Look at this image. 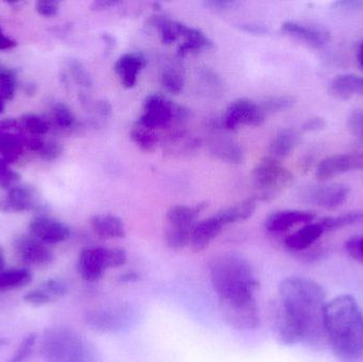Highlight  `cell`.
Segmentation results:
<instances>
[{
    "label": "cell",
    "mask_w": 363,
    "mask_h": 362,
    "mask_svg": "<svg viewBox=\"0 0 363 362\" xmlns=\"http://www.w3.org/2000/svg\"><path fill=\"white\" fill-rule=\"evenodd\" d=\"M240 28L247 33L257 34V35L267 34L269 32L268 28L262 25H255V23H245V25H241Z\"/></svg>",
    "instance_id": "obj_50"
},
{
    "label": "cell",
    "mask_w": 363,
    "mask_h": 362,
    "mask_svg": "<svg viewBox=\"0 0 363 362\" xmlns=\"http://www.w3.org/2000/svg\"><path fill=\"white\" fill-rule=\"evenodd\" d=\"M15 254L23 263L34 267H46L53 261V254L46 244L32 235H18L13 242Z\"/></svg>",
    "instance_id": "obj_14"
},
{
    "label": "cell",
    "mask_w": 363,
    "mask_h": 362,
    "mask_svg": "<svg viewBox=\"0 0 363 362\" xmlns=\"http://www.w3.org/2000/svg\"><path fill=\"white\" fill-rule=\"evenodd\" d=\"M36 338H38L36 337V334H30L27 337L23 338L16 352L6 362L25 361L29 357V355L31 354L32 350H33L34 346H35Z\"/></svg>",
    "instance_id": "obj_44"
},
{
    "label": "cell",
    "mask_w": 363,
    "mask_h": 362,
    "mask_svg": "<svg viewBox=\"0 0 363 362\" xmlns=\"http://www.w3.org/2000/svg\"><path fill=\"white\" fill-rule=\"evenodd\" d=\"M60 4L57 1H38L36 2V11L43 16H55L59 11Z\"/></svg>",
    "instance_id": "obj_48"
},
{
    "label": "cell",
    "mask_w": 363,
    "mask_h": 362,
    "mask_svg": "<svg viewBox=\"0 0 363 362\" xmlns=\"http://www.w3.org/2000/svg\"><path fill=\"white\" fill-rule=\"evenodd\" d=\"M254 185L257 193L256 200L269 201L274 199L281 191L291 186L294 174L281 165V162L267 157L256 166L253 174Z\"/></svg>",
    "instance_id": "obj_6"
},
{
    "label": "cell",
    "mask_w": 363,
    "mask_h": 362,
    "mask_svg": "<svg viewBox=\"0 0 363 362\" xmlns=\"http://www.w3.org/2000/svg\"><path fill=\"white\" fill-rule=\"evenodd\" d=\"M134 144L145 152H152L159 145L160 137L155 130L144 127L136 121L130 132Z\"/></svg>",
    "instance_id": "obj_33"
},
{
    "label": "cell",
    "mask_w": 363,
    "mask_h": 362,
    "mask_svg": "<svg viewBox=\"0 0 363 362\" xmlns=\"http://www.w3.org/2000/svg\"><path fill=\"white\" fill-rule=\"evenodd\" d=\"M23 301H25L26 303L30 304V305L36 306V307L46 305V304L50 303L51 302L49 298L38 288L28 293L27 295L23 297Z\"/></svg>",
    "instance_id": "obj_47"
},
{
    "label": "cell",
    "mask_w": 363,
    "mask_h": 362,
    "mask_svg": "<svg viewBox=\"0 0 363 362\" xmlns=\"http://www.w3.org/2000/svg\"><path fill=\"white\" fill-rule=\"evenodd\" d=\"M26 148L35 152L46 161H55L63 152V147L55 140H44L40 136L26 135Z\"/></svg>",
    "instance_id": "obj_29"
},
{
    "label": "cell",
    "mask_w": 363,
    "mask_h": 362,
    "mask_svg": "<svg viewBox=\"0 0 363 362\" xmlns=\"http://www.w3.org/2000/svg\"><path fill=\"white\" fill-rule=\"evenodd\" d=\"M26 135L19 119L0 120V155L2 159L10 164L18 159L26 148Z\"/></svg>",
    "instance_id": "obj_12"
},
{
    "label": "cell",
    "mask_w": 363,
    "mask_h": 362,
    "mask_svg": "<svg viewBox=\"0 0 363 362\" xmlns=\"http://www.w3.org/2000/svg\"><path fill=\"white\" fill-rule=\"evenodd\" d=\"M296 104V99L291 96H273L264 100L260 106L264 114L268 113L279 112V111L288 110Z\"/></svg>",
    "instance_id": "obj_41"
},
{
    "label": "cell",
    "mask_w": 363,
    "mask_h": 362,
    "mask_svg": "<svg viewBox=\"0 0 363 362\" xmlns=\"http://www.w3.org/2000/svg\"><path fill=\"white\" fill-rule=\"evenodd\" d=\"M16 89V76L10 68L0 64V93L4 99H13Z\"/></svg>",
    "instance_id": "obj_40"
},
{
    "label": "cell",
    "mask_w": 363,
    "mask_h": 362,
    "mask_svg": "<svg viewBox=\"0 0 363 362\" xmlns=\"http://www.w3.org/2000/svg\"><path fill=\"white\" fill-rule=\"evenodd\" d=\"M4 264H6V259H4V249L0 246V271L4 270Z\"/></svg>",
    "instance_id": "obj_57"
},
{
    "label": "cell",
    "mask_w": 363,
    "mask_h": 362,
    "mask_svg": "<svg viewBox=\"0 0 363 362\" xmlns=\"http://www.w3.org/2000/svg\"><path fill=\"white\" fill-rule=\"evenodd\" d=\"M40 291L49 298L51 302L57 301L67 293L68 287L65 282L57 278H51L38 287Z\"/></svg>",
    "instance_id": "obj_42"
},
{
    "label": "cell",
    "mask_w": 363,
    "mask_h": 362,
    "mask_svg": "<svg viewBox=\"0 0 363 362\" xmlns=\"http://www.w3.org/2000/svg\"><path fill=\"white\" fill-rule=\"evenodd\" d=\"M220 314L226 325L236 331H256L262 324L255 298L220 301Z\"/></svg>",
    "instance_id": "obj_9"
},
{
    "label": "cell",
    "mask_w": 363,
    "mask_h": 362,
    "mask_svg": "<svg viewBox=\"0 0 363 362\" xmlns=\"http://www.w3.org/2000/svg\"><path fill=\"white\" fill-rule=\"evenodd\" d=\"M153 25L159 30L162 43L165 45L172 44L182 38L186 27L185 23L164 16L155 17Z\"/></svg>",
    "instance_id": "obj_32"
},
{
    "label": "cell",
    "mask_w": 363,
    "mask_h": 362,
    "mask_svg": "<svg viewBox=\"0 0 363 362\" xmlns=\"http://www.w3.org/2000/svg\"><path fill=\"white\" fill-rule=\"evenodd\" d=\"M121 4L118 1H108V0H101V1H96L93 4L94 10H104V9L112 8Z\"/></svg>",
    "instance_id": "obj_55"
},
{
    "label": "cell",
    "mask_w": 363,
    "mask_h": 362,
    "mask_svg": "<svg viewBox=\"0 0 363 362\" xmlns=\"http://www.w3.org/2000/svg\"><path fill=\"white\" fill-rule=\"evenodd\" d=\"M266 114L260 104L249 98H239L226 108L223 116V125L228 130H235L240 125H262Z\"/></svg>",
    "instance_id": "obj_11"
},
{
    "label": "cell",
    "mask_w": 363,
    "mask_h": 362,
    "mask_svg": "<svg viewBox=\"0 0 363 362\" xmlns=\"http://www.w3.org/2000/svg\"><path fill=\"white\" fill-rule=\"evenodd\" d=\"M206 203L196 204L194 206L176 205L172 206L167 212L168 225L174 227H194L196 219L202 210L206 208Z\"/></svg>",
    "instance_id": "obj_28"
},
{
    "label": "cell",
    "mask_w": 363,
    "mask_h": 362,
    "mask_svg": "<svg viewBox=\"0 0 363 362\" xmlns=\"http://www.w3.org/2000/svg\"><path fill=\"white\" fill-rule=\"evenodd\" d=\"M146 64L147 59L143 53L130 52L121 55L115 63L114 69L123 86L125 89L135 86L138 74Z\"/></svg>",
    "instance_id": "obj_20"
},
{
    "label": "cell",
    "mask_w": 363,
    "mask_h": 362,
    "mask_svg": "<svg viewBox=\"0 0 363 362\" xmlns=\"http://www.w3.org/2000/svg\"><path fill=\"white\" fill-rule=\"evenodd\" d=\"M256 201L257 200L255 198H249L236 205L223 208L216 214V217L224 227L233 223L242 222L253 216L256 210Z\"/></svg>",
    "instance_id": "obj_27"
},
{
    "label": "cell",
    "mask_w": 363,
    "mask_h": 362,
    "mask_svg": "<svg viewBox=\"0 0 363 362\" xmlns=\"http://www.w3.org/2000/svg\"><path fill=\"white\" fill-rule=\"evenodd\" d=\"M94 232L104 239L123 238L127 234L125 223L114 215H96L91 218Z\"/></svg>",
    "instance_id": "obj_24"
},
{
    "label": "cell",
    "mask_w": 363,
    "mask_h": 362,
    "mask_svg": "<svg viewBox=\"0 0 363 362\" xmlns=\"http://www.w3.org/2000/svg\"><path fill=\"white\" fill-rule=\"evenodd\" d=\"M21 174L15 171L6 159L0 157V188L10 191L21 184Z\"/></svg>",
    "instance_id": "obj_39"
},
{
    "label": "cell",
    "mask_w": 363,
    "mask_h": 362,
    "mask_svg": "<svg viewBox=\"0 0 363 362\" xmlns=\"http://www.w3.org/2000/svg\"><path fill=\"white\" fill-rule=\"evenodd\" d=\"M40 208V193L29 185H17L0 199V212L25 213Z\"/></svg>",
    "instance_id": "obj_15"
},
{
    "label": "cell",
    "mask_w": 363,
    "mask_h": 362,
    "mask_svg": "<svg viewBox=\"0 0 363 362\" xmlns=\"http://www.w3.org/2000/svg\"><path fill=\"white\" fill-rule=\"evenodd\" d=\"M30 235L45 244H57L69 238L70 229L61 221L50 217H36L29 225Z\"/></svg>",
    "instance_id": "obj_17"
},
{
    "label": "cell",
    "mask_w": 363,
    "mask_h": 362,
    "mask_svg": "<svg viewBox=\"0 0 363 362\" xmlns=\"http://www.w3.org/2000/svg\"><path fill=\"white\" fill-rule=\"evenodd\" d=\"M68 68H69L70 74L72 76L74 82L84 89H89L93 85V80H91V74H89L84 66L77 61V60H72L68 63Z\"/></svg>",
    "instance_id": "obj_43"
},
{
    "label": "cell",
    "mask_w": 363,
    "mask_h": 362,
    "mask_svg": "<svg viewBox=\"0 0 363 362\" xmlns=\"http://www.w3.org/2000/svg\"><path fill=\"white\" fill-rule=\"evenodd\" d=\"M194 227L168 225L165 233V240L167 246L172 250H181V249L189 246L190 235H191Z\"/></svg>",
    "instance_id": "obj_36"
},
{
    "label": "cell",
    "mask_w": 363,
    "mask_h": 362,
    "mask_svg": "<svg viewBox=\"0 0 363 362\" xmlns=\"http://www.w3.org/2000/svg\"><path fill=\"white\" fill-rule=\"evenodd\" d=\"M6 344H8V340L6 338L0 337V349L4 348Z\"/></svg>",
    "instance_id": "obj_59"
},
{
    "label": "cell",
    "mask_w": 363,
    "mask_h": 362,
    "mask_svg": "<svg viewBox=\"0 0 363 362\" xmlns=\"http://www.w3.org/2000/svg\"><path fill=\"white\" fill-rule=\"evenodd\" d=\"M182 38L184 40L178 48L179 57H186L187 55L196 53L199 51L211 49L213 47V42L208 36L205 35L200 30L188 27L187 25H186Z\"/></svg>",
    "instance_id": "obj_26"
},
{
    "label": "cell",
    "mask_w": 363,
    "mask_h": 362,
    "mask_svg": "<svg viewBox=\"0 0 363 362\" xmlns=\"http://www.w3.org/2000/svg\"><path fill=\"white\" fill-rule=\"evenodd\" d=\"M271 323L274 337L281 346H292L302 344V336L298 327L279 300L271 307Z\"/></svg>",
    "instance_id": "obj_16"
},
{
    "label": "cell",
    "mask_w": 363,
    "mask_h": 362,
    "mask_svg": "<svg viewBox=\"0 0 363 362\" xmlns=\"http://www.w3.org/2000/svg\"><path fill=\"white\" fill-rule=\"evenodd\" d=\"M326 344L339 362H363V312L357 300L341 295L328 302Z\"/></svg>",
    "instance_id": "obj_2"
},
{
    "label": "cell",
    "mask_w": 363,
    "mask_h": 362,
    "mask_svg": "<svg viewBox=\"0 0 363 362\" xmlns=\"http://www.w3.org/2000/svg\"><path fill=\"white\" fill-rule=\"evenodd\" d=\"M96 114L99 115L102 118H106L112 113V106L108 101H98L95 106Z\"/></svg>",
    "instance_id": "obj_51"
},
{
    "label": "cell",
    "mask_w": 363,
    "mask_h": 362,
    "mask_svg": "<svg viewBox=\"0 0 363 362\" xmlns=\"http://www.w3.org/2000/svg\"><path fill=\"white\" fill-rule=\"evenodd\" d=\"M32 273L28 269H8L0 271V293L23 288L31 283Z\"/></svg>",
    "instance_id": "obj_31"
},
{
    "label": "cell",
    "mask_w": 363,
    "mask_h": 362,
    "mask_svg": "<svg viewBox=\"0 0 363 362\" xmlns=\"http://www.w3.org/2000/svg\"><path fill=\"white\" fill-rule=\"evenodd\" d=\"M279 301L298 327L302 344L317 350L323 348L326 344L324 314L328 304L323 287L311 278L289 276L279 285Z\"/></svg>",
    "instance_id": "obj_1"
},
{
    "label": "cell",
    "mask_w": 363,
    "mask_h": 362,
    "mask_svg": "<svg viewBox=\"0 0 363 362\" xmlns=\"http://www.w3.org/2000/svg\"><path fill=\"white\" fill-rule=\"evenodd\" d=\"M40 354L47 362H98L93 344L65 327H49L44 332Z\"/></svg>",
    "instance_id": "obj_4"
},
{
    "label": "cell",
    "mask_w": 363,
    "mask_h": 362,
    "mask_svg": "<svg viewBox=\"0 0 363 362\" xmlns=\"http://www.w3.org/2000/svg\"><path fill=\"white\" fill-rule=\"evenodd\" d=\"M52 120L61 129H72L76 125L77 119L72 111L66 104L57 102L52 108Z\"/></svg>",
    "instance_id": "obj_38"
},
{
    "label": "cell",
    "mask_w": 363,
    "mask_h": 362,
    "mask_svg": "<svg viewBox=\"0 0 363 362\" xmlns=\"http://www.w3.org/2000/svg\"><path fill=\"white\" fill-rule=\"evenodd\" d=\"M345 250L354 261L363 264V236H355L347 240Z\"/></svg>",
    "instance_id": "obj_45"
},
{
    "label": "cell",
    "mask_w": 363,
    "mask_h": 362,
    "mask_svg": "<svg viewBox=\"0 0 363 362\" xmlns=\"http://www.w3.org/2000/svg\"><path fill=\"white\" fill-rule=\"evenodd\" d=\"M363 213L351 212L347 214L339 215V216L326 217L322 219L319 222L323 227L324 231H336V230L343 229V227H350V225H357L362 222Z\"/></svg>",
    "instance_id": "obj_35"
},
{
    "label": "cell",
    "mask_w": 363,
    "mask_h": 362,
    "mask_svg": "<svg viewBox=\"0 0 363 362\" xmlns=\"http://www.w3.org/2000/svg\"><path fill=\"white\" fill-rule=\"evenodd\" d=\"M330 95L337 99L349 100L363 95V77L357 74H339L330 84Z\"/></svg>",
    "instance_id": "obj_23"
},
{
    "label": "cell",
    "mask_w": 363,
    "mask_h": 362,
    "mask_svg": "<svg viewBox=\"0 0 363 362\" xmlns=\"http://www.w3.org/2000/svg\"><path fill=\"white\" fill-rule=\"evenodd\" d=\"M128 255L121 248L95 247L82 250L79 255L78 272L86 282H96L101 278L104 271L121 267L127 263Z\"/></svg>",
    "instance_id": "obj_7"
},
{
    "label": "cell",
    "mask_w": 363,
    "mask_h": 362,
    "mask_svg": "<svg viewBox=\"0 0 363 362\" xmlns=\"http://www.w3.org/2000/svg\"><path fill=\"white\" fill-rule=\"evenodd\" d=\"M224 225L219 219L213 215V217L204 219L201 222L196 223L190 235L189 247L194 252H201L205 250L211 242L221 233Z\"/></svg>",
    "instance_id": "obj_21"
},
{
    "label": "cell",
    "mask_w": 363,
    "mask_h": 362,
    "mask_svg": "<svg viewBox=\"0 0 363 362\" xmlns=\"http://www.w3.org/2000/svg\"><path fill=\"white\" fill-rule=\"evenodd\" d=\"M362 170H363V153L330 155L318 164L315 178L318 181L324 182L347 172L362 171Z\"/></svg>",
    "instance_id": "obj_13"
},
{
    "label": "cell",
    "mask_w": 363,
    "mask_h": 362,
    "mask_svg": "<svg viewBox=\"0 0 363 362\" xmlns=\"http://www.w3.org/2000/svg\"><path fill=\"white\" fill-rule=\"evenodd\" d=\"M138 280H140V276H138L136 272L130 271L121 274V276H119L118 282L123 283V284H129V283H134Z\"/></svg>",
    "instance_id": "obj_54"
},
{
    "label": "cell",
    "mask_w": 363,
    "mask_h": 362,
    "mask_svg": "<svg viewBox=\"0 0 363 362\" xmlns=\"http://www.w3.org/2000/svg\"><path fill=\"white\" fill-rule=\"evenodd\" d=\"M187 112L179 104L170 101L167 98L157 94L148 96L143 106L142 116L138 123L149 129H165L174 121L183 120Z\"/></svg>",
    "instance_id": "obj_8"
},
{
    "label": "cell",
    "mask_w": 363,
    "mask_h": 362,
    "mask_svg": "<svg viewBox=\"0 0 363 362\" xmlns=\"http://www.w3.org/2000/svg\"><path fill=\"white\" fill-rule=\"evenodd\" d=\"M315 215L305 210H286L273 213L267 218L264 227L269 233L281 234L298 225H308L315 220Z\"/></svg>",
    "instance_id": "obj_18"
},
{
    "label": "cell",
    "mask_w": 363,
    "mask_h": 362,
    "mask_svg": "<svg viewBox=\"0 0 363 362\" xmlns=\"http://www.w3.org/2000/svg\"><path fill=\"white\" fill-rule=\"evenodd\" d=\"M211 152L222 161L241 164L245 161V153L237 142L230 140H216L211 144Z\"/></svg>",
    "instance_id": "obj_30"
},
{
    "label": "cell",
    "mask_w": 363,
    "mask_h": 362,
    "mask_svg": "<svg viewBox=\"0 0 363 362\" xmlns=\"http://www.w3.org/2000/svg\"><path fill=\"white\" fill-rule=\"evenodd\" d=\"M143 312L133 302H121L89 310L84 315L85 324L100 334H119L130 331L142 320Z\"/></svg>",
    "instance_id": "obj_5"
},
{
    "label": "cell",
    "mask_w": 363,
    "mask_h": 362,
    "mask_svg": "<svg viewBox=\"0 0 363 362\" xmlns=\"http://www.w3.org/2000/svg\"><path fill=\"white\" fill-rule=\"evenodd\" d=\"M351 188L341 183L306 187L301 193L303 201L325 210H336L349 199Z\"/></svg>",
    "instance_id": "obj_10"
},
{
    "label": "cell",
    "mask_w": 363,
    "mask_h": 362,
    "mask_svg": "<svg viewBox=\"0 0 363 362\" xmlns=\"http://www.w3.org/2000/svg\"><path fill=\"white\" fill-rule=\"evenodd\" d=\"M325 233L320 222H311L301 227L285 239L286 248L294 252H303L311 248Z\"/></svg>",
    "instance_id": "obj_22"
},
{
    "label": "cell",
    "mask_w": 363,
    "mask_h": 362,
    "mask_svg": "<svg viewBox=\"0 0 363 362\" xmlns=\"http://www.w3.org/2000/svg\"><path fill=\"white\" fill-rule=\"evenodd\" d=\"M328 127V123L325 119L322 117H313V118L308 119L305 121L302 125L303 132H317L322 131Z\"/></svg>",
    "instance_id": "obj_49"
},
{
    "label": "cell",
    "mask_w": 363,
    "mask_h": 362,
    "mask_svg": "<svg viewBox=\"0 0 363 362\" xmlns=\"http://www.w3.org/2000/svg\"><path fill=\"white\" fill-rule=\"evenodd\" d=\"M281 31L313 48H322L328 44L330 33L321 28L305 25L298 21H286L281 25Z\"/></svg>",
    "instance_id": "obj_19"
},
{
    "label": "cell",
    "mask_w": 363,
    "mask_h": 362,
    "mask_svg": "<svg viewBox=\"0 0 363 362\" xmlns=\"http://www.w3.org/2000/svg\"><path fill=\"white\" fill-rule=\"evenodd\" d=\"M301 142V134L296 130L285 129L279 132L271 142L269 157L281 161L292 154Z\"/></svg>",
    "instance_id": "obj_25"
},
{
    "label": "cell",
    "mask_w": 363,
    "mask_h": 362,
    "mask_svg": "<svg viewBox=\"0 0 363 362\" xmlns=\"http://www.w3.org/2000/svg\"><path fill=\"white\" fill-rule=\"evenodd\" d=\"M357 60L358 63H359V65L362 66L363 69V42L362 45H360L359 49H358Z\"/></svg>",
    "instance_id": "obj_56"
},
{
    "label": "cell",
    "mask_w": 363,
    "mask_h": 362,
    "mask_svg": "<svg viewBox=\"0 0 363 362\" xmlns=\"http://www.w3.org/2000/svg\"><path fill=\"white\" fill-rule=\"evenodd\" d=\"M6 100L4 99V96H2V94L0 93V114L4 112V108H6Z\"/></svg>",
    "instance_id": "obj_58"
},
{
    "label": "cell",
    "mask_w": 363,
    "mask_h": 362,
    "mask_svg": "<svg viewBox=\"0 0 363 362\" xmlns=\"http://www.w3.org/2000/svg\"><path fill=\"white\" fill-rule=\"evenodd\" d=\"M211 281L220 301L253 298L258 287L251 264L237 252L223 253L213 259Z\"/></svg>",
    "instance_id": "obj_3"
},
{
    "label": "cell",
    "mask_w": 363,
    "mask_h": 362,
    "mask_svg": "<svg viewBox=\"0 0 363 362\" xmlns=\"http://www.w3.org/2000/svg\"><path fill=\"white\" fill-rule=\"evenodd\" d=\"M19 121H21V128L28 135L42 137L43 135L48 133V121L38 115L26 114L19 118Z\"/></svg>",
    "instance_id": "obj_37"
},
{
    "label": "cell",
    "mask_w": 363,
    "mask_h": 362,
    "mask_svg": "<svg viewBox=\"0 0 363 362\" xmlns=\"http://www.w3.org/2000/svg\"><path fill=\"white\" fill-rule=\"evenodd\" d=\"M347 127L354 136L363 140V111L355 110L350 115Z\"/></svg>",
    "instance_id": "obj_46"
},
{
    "label": "cell",
    "mask_w": 363,
    "mask_h": 362,
    "mask_svg": "<svg viewBox=\"0 0 363 362\" xmlns=\"http://www.w3.org/2000/svg\"><path fill=\"white\" fill-rule=\"evenodd\" d=\"M17 43L14 40L6 35L4 30L0 28V50H9V49L16 47Z\"/></svg>",
    "instance_id": "obj_52"
},
{
    "label": "cell",
    "mask_w": 363,
    "mask_h": 362,
    "mask_svg": "<svg viewBox=\"0 0 363 362\" xmlns=\"http://www.w3.org/2000/svg\"><path fill=\"white\" fill-rule=\"evenodd\" d=\"M234 1H228V0H213V1H207L206 6L209 8L215 9V10H224V9L230 8V6H234Z\"/></svg>",
    "instance_id": "obj_53"
},
{
    "label": "cell",
    "mask_w": 363,
    "mask_h": 362,
    "mask_svg": "<svg viewBox=\"0 0 363 362\" xmlns=\"http://www.w3.org/2000/svg\"><path fill=\"white\" fill-rule=\"evenodd\" d=\"M161 82L164 89L169 93H181L185 84L183 67L178 63H170L166 65L162 72Z\"/></svg>",
    "instance_id": "obj_34"
}]
</instances>
